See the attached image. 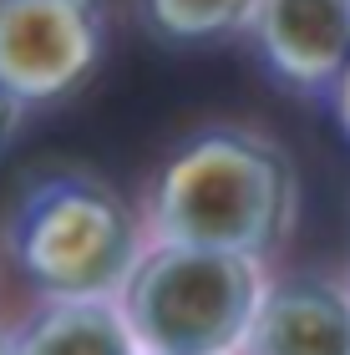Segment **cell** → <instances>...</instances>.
<instances>
[{
    "mask_svg": "<svg viewBox=\"0 0 350 355\" xmlns=\"http://www.w3.org/2000/svg\"><path fill=\"white\" fill-rule=\"evenodd\" d=\"M259 300L249 254L157 244L127 274V330L152 355H229L249 340Z\"/></svg>",
    "mask_w": 350,
    "mask_h": 355,
    "instance_id": "cell-3",
    "label": "cell"
},
{
    "mask_svg": "<svg viewBox=\"0 0 350 355\" xmlns=\"http://www.w3.org/2000/svg\"><path fill=\"white\" fill-rule=\"evenodd\" d=\"M254 6L259 0H142L148 26L168 41H218L249 31Z\"/></svg>",
    "mask_w": 350,
    "mask_h": 355,
    "instance_id": "cell-8",
    "label": "cell"
},
{
    "mask_svg": "<svg viewBox=\"0 0 350 355\" xmlns=\"http://www.w3.org/2000/svg\"><path fill=\"white\" fill-rule=\"evenodd\" d=\"M295 163L279 142L244 127H209L178 142L152 183V229L163 244L259 259L295 223Z\"/></svg>",
    "mask_w": 350,
    "mask_h": 355,
    "instance_id": "cell-1",
    "label": "cell"
},
{
    "mask_svg": "<svg viewBox=\"0 0 350 355\" xmlns=\"http://www.w3.org/2000/svg\"><path fill=\"white\" fill-rule=\"evenodd\" d=\"M102 51V0H0V87L21 107H46L87 87Z\"/></svg>",
    "mask_w": 350,
    "mask_h": 355,
    "instance_id": "cell-4",
    "label": "cell"
},
{
    "mask_svg": "<svg viewBox=\"0 0 350 355\" xmlns=\"http://www.w3.org/2000/svg\"><path fill=\"white\" fill-rule=\"evenodd\" d=\"M21 117H26V107L15 102V96L0 87V157L10 153V142H15V132H21Z\"/></svg>",
    "mask_w": 350,
    "mask_h": 355,
    "instance_id": "cell-9",
    "label": "cell"
},
{
    "mask_svg": "<svg viewBox=\"0 0 350 355\" xmlns=\"http://www.w3.org/2000/svg\"><path fill=\"white\" fill-rule=\"evenodd\" d=\"M0 355H10V345H6V340H0Z\"/></svg>",
    "mask_w": 350,
    "mask_h": 355,
    "instance_id": "cell-11",
    "label": "cell"
},
{
    "mask_svg": "<svg viewBox=\"0 0 350 355\" xmlns=\"http://www.w3.org/2000/svg\"><path fill=\"white\" fill-rule=\"evenodd\" d=\"M10 355H137L127 320L102 300H61L21 335Z\"/></svg>",
    "mask_w": 350,
    "mask_h": 355,
    "instance_id": "cell-7",
    "label": "cell"
},
{
    "mask_svg": "<svg viewBox=\"0 0 350 355\" xmlns=\"http://www.w3.org/2000/svg\"><path fill=\"white\" fill-rule=\"evenodd\" d=\"M0 234L21 274L56 300H102L137 264L132 208L82 163L30 173L6 203Z\"/></svg>",
    "mask_w": 350,
    "mask_h": 355,
    "instance_id": "cell-2",
    "label": "cell"
},
{
    "mask_svg": "<svg viewBox=\"0 0 350 355\" xmlns=\"http://www.w3.org/2000/svg\"><path fill=\"white\" fill-rule=\"evenodd\" d=\"M249 31L264 67L295 92H330L350 61V0H259Z\"/></svg>",
    "mask_w": 350,
    "mask_h": 355,
    "instance_id": "cell-5",
    "label": "cell"
},
{
    "mask_svg": "<svg viewBox=\"0 0 350 355\" xmlns=\"http://www.w3.org/2000/svg\"><path fill=\"white\" fill-rule=\"evenodd\" d=\"M330 112H335L340 132L350 137V61L340 67V76H335V82H330Z\"/></svg>",
    "mask_w": 350,
    "mask_h": 355,
    "instance_id": "cell-10",
    "label": "cell"
},
{
    "mask_svg": "<svg viewBox=\"0 0 350 355\" xmlns=\"http://www.w3.org/2000/svg\"><path fill=\"white\" fill-rule=\"evenodd\" d=\"M254 355H350V300L320 279H290L259 300Z\"/></svg>",
    "mask_w": 350,
    "mask_h": 355,
    "instance_id": "cell-6",
    "label": "cell"
}]
</instances>
